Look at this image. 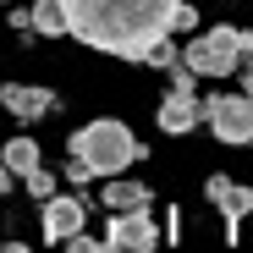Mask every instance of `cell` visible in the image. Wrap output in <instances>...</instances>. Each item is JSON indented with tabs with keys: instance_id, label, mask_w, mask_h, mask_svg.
I'll use <instances>...</instances> for the list:
<instances>
[{
	"instance_id": "ba28073f",
	"label": "cell",
	"mask_w": 253,
	"mask_h": 253,
	"mask_svg": "<svg viewBox=\"0 0 253 253\" xmlns=\"http://www.w3.org/2000/svg\"><path fill=\"white\" fill-rule=\"evenodd\" d=\"M0 105H6V116H17V121H39V116L55 110V94L39 88V83H6V88H0Z\"/></svg>"
},
{
	"instance_id": "7a4b0ae2",
	"label": "cell",
	"mask_w": 253,
	"mask_h": 253,
	"mask_svg": "<svg viewBox=\"0 0 253 253\" xmlns=\"http://www.w3.org/2000/svg\"><path fill=\"white\" fill-rule=\"evenodd\" d=\"M66 154L88 165V176H121L132 160H143V143L126 132V121L99 116V121H88V126H83V132H72Z\"/></svg>"
},
{
	"instance_id": "44dd1931",
	"label": "cell",
	"mask_w": 253,
	"mask_h": 253,
	"mask_svg": "<svg viewBox=\"0 0 253 253\" xmlns=\"http://www.w3.org/2000/svg\"><path fill=\"white\" fill-rule=\"evenodd\" d=\"M6 6H17V0H6Z\"/></svg>"
},
{
	"instance_id": "4fadbf2b",
	"label": "cell",
	"mask_w": 253,
	"mask_h": 253,
	"mask_svg": "<svg viewBox=\"0 0 253 253\" xmlns=\"http://www.w3.org/2000/svg\"><path fill=\"white\" fill-rule=\"evenodd\" d=\"M22 187H28V193H33V198H50V193H55V176H50V171H44V160H39V165H33V171H28V176H22Z\"/></svg>"
},
{
	"instance_id": "9c48e42d",
	"label": "cell",
	"mask_w": 253,
	"mask_h": 253,
	"mask_svg": "<svg viewBox=\"0 0 253 253\" xmlns=\"http://www.w3.org/2000/svg\"><path fill=\"white\" fill-rule=\"evenodd\" d=\"M160 126L171 138H182V132H193L198 126V94H187V88H171L160 99Z\"/></svg>"
},
{
	"instance_id": "9a60e30c",
	"label": "cell",
	"mask_w": 253,
	"mask_h": 253,
	"mask_svg": "<svg viewBox=\"0 0 253 253\" xmlns=\"http://www.w3.org/2000/svg\"><path fill=\"white\" fill-rule=\"evenodd\" d=\"M165 72H171V88H187V94H198V77H193L182 61H176V66H165Z\"/></svg>"
},
{
	"instance_id": "d6986e66",
	"label": "cell",
	"mask_w": 253,
	"mask_h": 253,
	"mask_svg": "<svg viewBox=\"0 0 253 253\" xmlns=\"http://www.w3.org/2000/svg\"><path fill=\"white\" fill-rule=\"evenodd\" d=\"M182 237V215H176V209H165V242H176Z\"/></svg>"
},
{
	"instance_id": "8992f818",
	"label": "cell",
	"mask_w": 253,
	"mask_h": 253,
	"mask_svg": "<svg viewBox=\"0 0 253 253\" xmlns=\"http://www.w3.org/2000/svg\"><path fill=\"white\" fill-rule=\"evenodd\" d=\"M99 242L121 248V253H149V248H160V226L149 220V209H126V215H110V231Z\"/></svg>"
},
{
	"instance_id": "8fae6325",
	"label": "cell",
	"mask_w": 253,
	"mask_h": 253,
	"mask_svg": "<svg viewBox=\"0 0 253 253\" xmlns=\"http://www.w3.org/2000/svg\"><path fill=\"white\" fill-rule=\"evenodd\" d=\"M39 160H44V154H39V143H33V138H11V143H0V165H6V171H11L17 182L33 171Z\"/></svg>"
},
{
	"instance_id": "30bf717a",
	"label": "cell",
	"mask_w": 253,
	"mask_h": 253,
	"mask_svg": "<svg viewBox=\"0 0 253 253\" xmlns=\"http://www.w3.org/2000/svg\"><path fill=\"white\" fill-rule=\"evenodd\" d=\"M99 204L110 209V215H126V209H149V187H143V182H132V176H105Z\"/></svg>"
},
{
	"instance_id": "3957f363",
	"label": "cell",
	"mask_w": 253,
	"mask_h": 253,
	"mask_svg": "<svg viewBox=\"0 0 253 253\" xmlns=\"http://www.w3.org/2000/svg\"><path fill=\"white\" fill-rule=\"evenodd\" d=\"M237 61H242V50H237V28L231 22H215L209 33H193L187 50H182V66L193 77H231Z\"/></svg>"
},
{
	"instance_id": "5b68a950",
	"label": "cell",
	"mask_w": 253,
	"mask_h": 253,
	"mask_svg": "<svg viewBox=\"0 0 253 253\" xmlns=\"http://www.w3.org/2000/svg\"><path fill=\"white\" fill-rule=\"evenodd\" d=\"M39 215H44V242H66L88 220V198L83 193H50V198H39Z\"/></svg>"
},
{
	"instance_id": "6da1fadb",
	"label": "cell",
	"mask_w": 253,
	"mask_h": 253,
	"mask_svg": "<svg viewBox=\"0 0 253 253\" xmlns=\"http://www.w3.org/2000/svg\"><path fill=\"white\" fill-rule=\"evenodd\" d=\"M171 11L176 0H61L66 33L121 61H143L149 44L171 33Z\"/></svg>"
},
{
	"instance_id": "ffe728a7",
	"label": "cell",
	"mask_w": 253,
	"mask_h": 253,
	"mask_svg": "<svg viewBox=\"0 0 253 253\" xmlns=\"http://www.w3.org/2000/svg\"><path fill=\"white\" fill-rule=\"evenodd\" d=\"M11 187H17V176L6 171V165H0V193H11Z\"/></svg>"
},
{
	"instance_id": "7c38bea8",
	"label": "cell",
	"mask_w": 253,
	"mask_h": 253,
	"mask_svg": "<svg viewBox=\"0 0 253 253\" xmlns=\"http://www.w3.org/2000/svg\"><path fill=\"white\" fill-rule=\"evenodd\" d=\"M28 28L39 39H66V17H61V0H33L28 11Z\"/></svg>"
},
{
	"instance_id": "277c9868",
	"label": "cell",
	"mask_w": 253,
	"mask_h": 253,
	"mask_svg": "<svg viewBox=\"0 0 253 253\" xmlns=\"http://www.w3.org/2000/svg\"><path fill=\"white\" fill-rule=\"evenodd\" d=\"M198 121H209V132L220 143H253V99L248 94H209L198 99Z\"/></svg>"
},
{
	"instance_id": "52a82bcc",
	"label": "cell",
	"mask_w": 253,
	"mask_h": 253,
	"mask_svg": "<svg viewBox=\"0 0 253 253\" xmlns=\"http://www.w3.org/2000/svg\"><path fill=\"white\" fill-rule=\"evenodd\" d=\"M204 198L220 209V220H226V242H237L242 215L253 209V187H242V182H231V176H209V182H204Z\"/></svg>"
},
{
	"instance_id": "e0dca14e",
	"label": "cell",
	"mask_w": 253,
	"mask_h": 253,
	"mask_svg": "<svg viewBox=\"0 0 253 253\" xmlns=\"http://www.w3.org/2000/svg\"><path fill=\"white\" fill-rule=\"evenodd\" d=\"M231 77H237V83H242V94H248V99H253V55H242V61H237V72H231Z\"/></svg>"
},
{
	"instance_id": "ac0fdd59",
	"label": "cell",
	"mask_w": 253,
	"mask_h": 253,
	"mask_svg": "<svg viewBox=\"0 0 253 253\" xmlns=\"http://www.w3.org/2000/svg\"><path fill=\"white\" fill-rule=\"evenodd\" d=\"M66 182L83 193V187H88V165H83V160H72V165H66Z\"/></svg>"
},
{
	"instance_id": "2e32d148",
	"label": "cell",
	"mask_w": 253,
	"mask_h": 253,
	"mask_svg": "<svg viewBox=\"0 0 253 253\" xmlns=\"http://www.w3.org/2000/svg\"><path fill=\"white\" fill-rule=\"evenodd\" d=\"M66 248H72V253H99L105 242H99V237H83V231H72V237H66Z\"/></svg>"
},
{
	"instance_id": "5bb4252c",
	"label": "cell",
	"mask_w": 253,
	"mask_h": 253,
	"mask_svg": "<svg viewBox=\"0 0 253 253\" xmlns=\"http://www.w3.org/2000/svg\"><path fill=\"white\" fill-rule=\"evenodd\" d=\"M198 28V11L187 6V0H176V11H171V33H193Z\"/></svg>"
}]
</instances>
